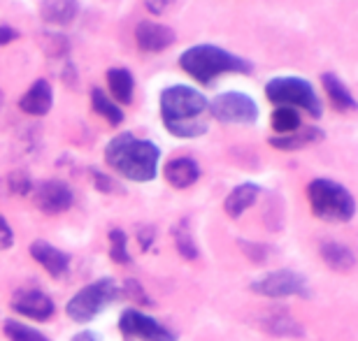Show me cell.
I'll use <instances>...</instances> for the list:
<instances>
[{
    "label": "cell",
    "instance_id": "obj_1",
    "mask_svg": "<svg viewBox=\"0 0 358 341\" xmlns=\"http://www.w3.org/2000/svg\"><path fill=\"white\" fill-rule=\"evenodd\" d=\"M210 100L200 91L175 84L161 93V119L170 135L179 139H193L210 128Z\"/></svg>",
    "mask_w": 358,
    "mask_h": 341
},
{
    "label": "cell",
    "instance_id": "obj_2",
    "mask_svg": "<svg viewBox=\"0 0 358 341\" xmlns=\"http://www.w3.org/2000/svg\"><path fill=\"white\" fill-rule=\"evenodd\" d=\"M161 149L149 139L135 137L133 132H121L105 146V162L114 172L131 181L147 183L159 172Z\"/></svg>",
    "mask_w": 358,
    "mask_h": 341
},
{
    "label": "cell",
    "instance_id": "obj_3",
    "mask_svg": "<svg viewBox=\"0 0 358 341\" xmlns=\"http://www.w3.org/2000/svg\"><path fill=\"white\" fill-rule=\"evenodd\" d=\"M179 68L198 84H212L221 75H252L254 66L217 45H196L179 56Z\"/></svg>",
    "mask_w": 358,
    "mask_h": 341
},
{
    "label": "cell",
    "instance_id": "obj_4",
    "mask_svg": "<svg viewBox=\"0 0 358 341\" xmlns=\"http://www.w3.org/2000/svg\"><path fill=\"white\" fill-rule=\"evenodd\" d=\"M307 200L314 216L324 221L347 223L356 214V200L342 183L333 179H314L307 186Z\"/></svg>",
    "mask_w": 358,
    "mask_h": 341
},
{
    "label": "cell",
    "instance_id": "obj_5",
    "mask_svg": "<svg viewBox=\"0 0 358 341\" xmlns=\"http://www.w3.org/2000/svg\"><path fill=\"white\" fill-rule=\"evenodd\" d=\"M266 98L277 107H291L296 112L303 109L312 119H321V114H324V105L317 96V89L307 79H300V77H275V79H270L266 84Z\"/></svg>",
    "mask_w": 358,
    "mask_h": 341
},
{
    "label": "cell",
    "instance_id": "obj_6",
    "mask_svg": "<svg viewBox=\"0 0 358 341\" xmlns=\"http://www.w3.org/2000/svg\"><path fill=\"white\" fill-rule=\"evenodd\" d=\"M121 295V290L114 279H98L84 286L73 300L68 302V316L77 323H87L93 321L100 311H105L112 302H117V297Z\"/></svg>",
    "mask_w": 358,
    "mask_h": 341
},
{
    "label": "cell",
    "instance_id": "obj_7",
    "mask_svg": "<svg viewBox=\"0 0 358 341\" xmlns=\"http://www.w3.org/2000/svg\"><path fill=\"white\" fill-rule=\"evenodd\" d=\"M210 116L221 121V123L252 126L259 121V105L254 103V98L245 93L228 91V93H221L210 103Z\"/></svg>",
    "mask_w": 358,
    "mask_h": 341
},
{
    "label": "cell",
    "instance_id": "obj_8",
    "mask_svg": "<svg viewBox=\"0 0 358 341\" xmlns=\"http://www.w3.org/2000/svg\"><path fill=\"white\" fill-rule=\"evenodd\" d=\"M249 288H252L256 295L272 297V300L291 297V295H310L305 276L293 272V269H275V272L266 274L263 279H256Z\"/></svg>",
    "mask_w": 358,
    "mask_h": 341
},
{
    "label": "cell",
    "instance_id": "obj_9",
    "mask_svg": "<svg viewBox=\"0 0 358 341\" xmlns=\"http://www.w3.org/2000/svg\"><path fill=\"white\" fill-rule=\"evenodd\" d=\"M119 330L124 337L140 339V341H177L175 332H170L166 325H161L152 316L142 314L138 309H126L121 314Z\"/></svg>",
    "mask_w": 358,
    "mask_h": 341
},
{
    "label": "cell",
    "instance_id": "obj_10",
    "mask_svg": "<svg viewBox=\"0 0 358 341\" xmlns=\"http://www.w3.org/2000/svg\"><path fill=\"white\" fill-rule=\"evenodd\" d=\"M33 202L42 214L47 216H56V214H63L73 207L75 202V193L73 188L68 186L66 181L61 179H47L35 186L33 190Z\"/></svg>",
    "mask_w": 358,
    "mask_h": 341
},
{
    "label": "cell",
    "instance_id": "obj_11",
    "mask_svg": "<svg viewBox=\"0 0 358 341\" xmlns=\"http://www.w3.org/2000/svg\"><path fill=\"white\" fill-rule=\"evenodd\" d=\"M135 42H138L140 52L147 54H161L168 47L177 42V35L170 26L156 24V21H140L135 26Z\"/></svg>",
    "mask_w": 358,
    "mask_h": 341
},
{
    "label": "cell",
    "instance_id": "obj_12",
    "mask_svg": "<svg viewBox=\"0 0 358 341\" xmlns=\"http://www.w3.org/2000/svg\"><path fill=\"white\" fill-rule=\"evenodd\" d=\"M12 309L21 316L33 318V321H47V318L54 316L52 297L45 295L42 290H35V288H26V290L14 293Z\"/></svg>",
    "mask_w": 358,
    "mask_h": 341
},
{
    "label": "cell",
    "instance_id": "obj_13",
    "mask_svg": "<svg viewBox=\"0 0 358 341\" xmlns=\"http://www.w3.org/2000/svg\"><path fill=\"white\" fill-rule=\"evenodd\" d=\"M31 255L35 262H40V265L45 267V272L52 276V279H61L70 267V255L66 251H61V248L52 246L49 241L35 239L31 244Z\"/></svg>",
    "mask_w": 358,
    "mask_h": 341
},
{
    "label": "cell",
    "instance_id": "obj_14",
    "mask_svg": "<svg viewBox=\"0 0 358 341\" xmlns=\"http://www.w3.org/2000/svg\"><path fill=\"white\" fill-rule=\"evenodd\" d=\"M54 105V91L47 79H35L31 89L19 98V109L31 116H45Z\"/></svg>",
    "mask_w": 358,
    "mask_h": 341
},
{
    "label": "cell",
    "instance_id": "obj_15",
    "mask_svg": "<svg viewBox=\"0 0 358 341\" xmlns=\"http://www.w3.org/2000/svg\"><path fill=\"white\" fill-rule=\"evenodd\" d=\"M326 137V132L317 126H303L300 130L291 132V135H275L270 137V146L277 149V151H298V149H305L314 144V142H321Z\"/></svg>",
    "mask_w": 358,
    "mask_h": 341
},
{
    "label": "cell",
    "instance_id": "obj_16",
    "mask_svg": "<svg viewBox=\"0 0 358 341\" xmlns=\"http://www.w3.org/2000/svg\"><path fill=\"white\" fill-rule=\"evenodd\" d=\"M319 253L321 258L333 272H340V274H347L352 272L356 267V255L349 246L340 244V241H333V239H326L319 244Z\"/></svg>",
    "mask_w": 358,
    "mask_h": 341
},
{
    "label": "cell",
    "instance_id": "obj_17",
    "mask_svg": "<svg viewBox=\"0 0 358 341\" xmlns=\"http://www.w3.org/2000/svg\"><path fill=\"white\" fill-rule=\"evenodd\" d=\"M166 174V181L170 183L173 188H189L193 186L198 179H200V165L193 158H173L163 169Z\"/></svg>",
    "mask_w": 358,
    "mask_h": 341
},
{
    "label": "cell",
    "instance_id": "obj_18",
    "mask_svg": "<svg viewBox=\"0 0 358 341\" xmlns=\"http://www.w3.org/2000/svg\"><path fill=\"white\" fill-rule=\"evenodd\" d=\"M259 195H261V186H256V183H240V186H235L224 200L226 216L240 218L249 207H254Z\"/></svg>",
    "mask_w": 358,
    "mask_h": 341
},
{
    "label": "cell",
    "instance_id": "obj_19",
    "mask_svg": "<svg viewBox=\"0 0 358 341\" xmlns=\"http://www.w3.org/2000/svg\"><path fill=\"white\" fill-rule=\"evenodd\" d=\"M77 12H80L77 0H42L40 3V17L52 26L73 24Z\"/></svg>",
    "mask_w": 358,
    "mask_h": 341
},
{
    "label": "cell",
    "instance_id": "obj_20",
    "mask_svg": "<svg viewBox=\"0 0 358 341\" xmlns=\"http://www.w3.org/2000/svg\"><path fill=\"white\" fill-rule=\"evenodd\" d=\"M107 86H110L112 100L117 105H131L135 93V79L128 68H110L107 70Z\"/></svg>",
    "mask_w": 358,
    "mask_h": 341
},
{
    "label": "cell",
    "instance_id": "obj_21",
    "mask_svg": "<svg viewBox=\"0 0 358 341\" xmlns=\"http://www.w3.org/2000/svg\"><path fill=\"white\" fill-rule=\"evenodd\" d=\"M321 86H324L326 96L331 98V103L335 105L338 112H354L356 109V98L352 96V91L347 89V84L335 73L321 75Z\"/></svg>",
    "mask_w": 358,
    "mask_h": 341
},
{
    "label": "cell",
    "instance_id": "obj_22",
    "mask_svg": "<svg viewBox=\"0 0 358 341\" xmlns=\"http://www.w3.org/2000/svg\"><path fill=\"white\" fill-rule=\"evenodd\" d=\"M263 328L275 337H303L305 335L303 325L291 314H286V311H272V314H268L266 321H263Z\"/></svg>",
    "mask_w": 358,
    "mask_h": 341
},
{
    "label": "cell",
    "instance_id": "obj_23",
    "mask_svg": "<svg viewBox=\"0 0 358 341\" xmlns=\"http://www.w3.org/2000/svg\"><path fill=\"white\" fill-rule=\"evenodd\" d=\"M91 107H93V112L98 114V116H103L110 126H121V123H124V119H126L124 109H121L119 105L98 86L91 89Z\"/></svg>",
    "mask_w": 358,
    "mask_h": 341
},
{
    "label": "cell",
    "instance_id": "obj_24",
    "mask_svg": "<svg viewBox=\"0 0 358 341\" xmlns=\"http://www.w3.org/2000/svg\"><path fill=\"white\" fill-rule=\"evenodd\" d=\"M173 237H175L177 251L184 260H196L198 258V246H196V239H193L189 218H182V221L173 227Z\"/></svg>",
    "mask_w": 358,
    "mask_h": 341
},
{
    "label": "cell",
    "instance_id": "obj_25",
    "mask_svg": "<svg viewBox=\"0 0 358 341\" xmlns=\"http://www.w3.org/2000/svg\"><path fill=\"white\" fill-rule=\"evenodd\" d=\"M270 123L275 128L277 135H291L303 128V119H300V112L291 109V107H277L272 112Z\"/></svg>",
    "mask_w": 358,
    "mask_h": 341
},
{
    "label": "cell",
    "instance_id": "obj_26",
    "mask_svg": "<svg viewBox=\"0 0 358 341\" xmlns=\"http://www.w3.org/2000/svg\"><path fill=\"white\" fill-rule=\"evenodd\" d=\"M110 258L117 265H131V253H128V237L121 227H112L110 230Z\"/></svg>",
    "mask_w": 358,
    "mask_h": 341
},
{
    "label": "cell",
    "instance_id": "obj_27",
    "mask_svg": "<svg viewBox=\"0 0 358 341\" xmlns=\"http://www.w3.org/2000/svg\"><path fill=\"white\" fill-rule=\"evenodd\" d=\"M3 332L10 341H49L42 332L28 328V325L19 323V321H5Z\"/></svg>",
    "mask_w": 358,
    "mask_h": 341
},
{
    "label": "cell",
    "instance_id": "obj_28",
    "mask_svg": "<svg viewBox=\"0 0 358 341\" xmlns=\"http://www.w3.org/2000/svg\"><path fill=\"white\" fill-rule=\"evenodd\" d=\"M91 176H93V183H96V188L100 193H107V195H124V186L112 179L110 174L105 172H98V169H91Z\"/></svg>",
    "mask_w": 358,
    "mask_h": 341
},
{
    "label": "cell",
    "instance_id": "obj_29",
    "mask_svg": "<svg viewBox=\"0 0 358 341\" xmlns=\"http://www.w3.org/2000/svg\"><path fill=\"white\" fill-rule=\"evenodd\" d=\"M238 246H240V251L247 255L252 262H266L268 260V255H270V246L266 244H256V241H245V239H240L238 241Z\"/></svg>",
    "mask_w": 358,
    "mask_h": 341
},
{
    "label": "cell",
    "instance_id": "obj_30",
    "mask_svg": "<svg viewBox=\"0 0 358 341\" xmlns=\"http://www.w3.org/2000/svg\"><path fill=\"white\" fill-rule=\"evenodd\" d=\"M124 295L128 297V300H133L135 304H142V307H152V297H149L145 293V288H142V283L140 281H135V279H128L124 283Z\"/></svg>",
    "mask_w": 358,
    "mask_h": 341
},
{
    "label": "cell",
    "instance_id": "obj_31",
    "mask_svg": "<svg viewBox=\"0 0 358 341\" xmlns=\"http://www.w3.org/2000/svg\"><path fill=\"white\" fill-rule=\"evenodd\" d=\"M10 188L14 190V193H19V195H26V193H31L33 190V181H31V176H28L26 172H12L10 174Z\"/></svg>",
    "mask_w": 358,
    "mask_h": 341
},
{
    "label": "cell",
    "instance_id": "obj_32",
    "mask_svg": "<svg viewBox=\"0 0 358 341\" xmlns=\"http://www.w3.org/2000/svg\"><path fill=\"white\" fill-rule=\"evenodd\" d=\"M177 0H145V7L149 14H166Z\"/></svg>",
    "mask_w": 358,
    "mask_h": 341
},
{
    "label": "cell",
    "instance_id": "obj_33",
    "mask_svg": "<svg viewBox=\"0 0 358 341\" xmlns=\"http://www.w3.org/2000/svg\"><path fill=\"white\" fill-rule=\"evenodd\" d=\"M12 244H14V232H12L10 223L0 216V251H3V248H10Z\"/></svg>",
    "mask_w": 358,
    "mask_h": 341
},
{
    "label": "cell",
    "instance_id": "obj_34",
    "mask_svg": "<svg viewBox=\"0 0 358 341\" xmlns=\"http://www.w3.org/2000/svg\"><path fill=\"white\" fill-rule=\"evenodd\" d=\"M154 237H156V227H152V225H142L140 230H138V239H140V246L147 248L152 246V241H154Z\"/></svg>",
    "mask_w": 358,
    "mask_h": 341
},
{
    "label": "cell",
    "instance_id": "obj_35",
    "mask_svg": "<svg viewBox=\"0 0 358 341\" xmlns=\"http://www.w3.org/2000/svg\"><path fill=\"white\" fill-rule=\"evenodd\" d=\"M14 40H19V31H17V28L0 24V47L10 45V42H14Z\"/></svg>",
    "mask_w": 358,
    "mask_h": 341
},
{
    "label": "cell",
    "instance_id": "obj_36",
    "mask_svg": "<svg viewBox=\"0 0 358 341\" xmlns=\"http://www.w3.org/2000/svg\"><path fill=\"white\" fill-rule=\"evenodd\" d=\"M73 341H98V337L93 335V332L87 330V332H80V335H75Z\"/></svg>",
    "mask_w": 358,
    "mask_h": 341
}]
</instances>
